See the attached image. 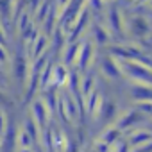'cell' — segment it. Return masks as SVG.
I'll return each instance as SVG.
<instances>
[{"label": "cell", "instance_id": "cell-1", "mask_svg": "<svg viewBox=\"0 0 152 152\" xmlns=\"http://www.w3.org/2000/svg\"><path fill=\"white\" fill-rule=\"evenodd\" d=\"M15 15V0H0V18L4 22Z\"/></svg>", "mask_w": 152, "mask_h": 152}]
</instances>
